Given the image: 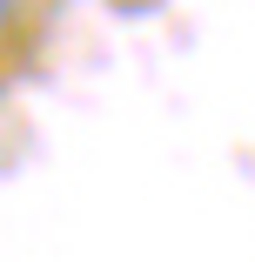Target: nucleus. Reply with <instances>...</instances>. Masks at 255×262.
Segmentation results:
<instances>
[{
	"label": "nucleus",
	"mask_w": 255,
	"mask_h": 262,
	"mask_svg": "<svg viewBox=\"0 0 255 262\" xmlns=\"http://www.w3.org/2000/svg\"><path fill=\"white\" fill-rule=\"evenodd\" d=\"M14 7H20V0H0V27H7V20H14Z\"/></svg>",
	"instance_id": "f257e3e1"
}]
</instances>
